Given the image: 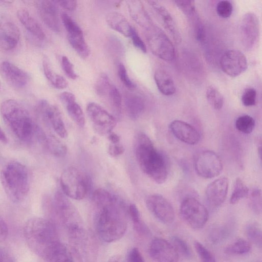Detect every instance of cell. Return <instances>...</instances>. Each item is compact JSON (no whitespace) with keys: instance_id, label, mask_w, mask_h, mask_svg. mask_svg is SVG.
<instances>
[{"instance_id":"obj_38","label":"cell","mask_w":262,"mask_h":262,"mask_svg":"<svg viewBox=\"0 0 262 262\" xmlns=\"http://www.w3.org/2000/svg\"><path fill=\"white\" fill-rule=\"evenodd\" d=\"M231 231V227L227 225H221L213 227L209 234V239L213 243H220L226 240L229 236Z\"/></svg>"},{"instance_id":"obj_29","label":"cell","mask_w":262,"mask_h":262,"mask_svg":"<svg viewBox=\"0 0 262 262\" xmlns=\"http://www.w3.org/2000/svg\"><path fill=\"white\" fill-rule=\"evenodd\" d=\"M105 19L112 29L126 37H129L133 27L122 14L117 12H110L106 15Z\"/></svg>"},{"instance_id":"obj_42","label":"cell","mask_w":262,"mask_h":262,"mask_svg":"<svg viewBox=\"0 0 262 262\" xmlns=\"http://www.w3.org/2000/svg\"><path fill=\"white\" fill-rule=\"evenodd\" d=\"M172 245L176 249L178 254L187 258H192V254L191 249L187 243L182 238L177 236L171 237Z\"/></svg>"},{"instance_id":"obj_33","label":"cell","mask_w":262,"mask_h":262,"mask_svg":"<svg viewBox=\"0 0 262 262\" xmlns=\"http://www.w3.org/2000/svg\"><path fill=\"white\" fill-rule=\"evenodd\" d=\"M44 147L52 155L57 157H62L67 153L66 145L53 135H48Z\"/></svg>"},{"instance_id":"obj_26","label":"cell","mask_w":262,"mask_h":262,"mask_svg":"<svg viewBox=\"0 0 262 262\" xmlns=\"http://www.w3.org/2000/svg\"><path fill=\"white\" fill-rule=\"evenodd\" d=\"M18 18L24 27L39 40H43L46 34L42 27L30 13L25 9H20L17 12Z\"/></svg>"},{"instance_id":"obj_30","label":"cell","mask_w":262,"mask_h":262,"mask_svg":"<svg viewBox=\"0 0 262 262\" xmlns=\"http://www.w3.org/2000/svg\"><path fill=\"white\" fill-rule=\"evenodd\" d=\"M154 79L159 91L166 96L176 92V85L171 76L165 70L158 69L154 74Z\"/></svg>"},{"instance_id":"obj_1","label":"cell","mask_w":262,"mask_h":262,"mask_svg":"<svg viewBox=\"0 0 262 262\" xmlns=\"http://www.w3.org/2000/svg\"><path fill=\"white\" fill-rule=\"evenodd\" d=\"M93 201L97 209L95 226L99 237L107 243L121 238L127 226L126 213L122 205L115 196L103 189L94 191Z\"/></svg>"},{"instance_id":"obj_34","label":"cell","mask_w":262,"mask_h":262,"mask_svg":"<svg viewBox=\"0 0 262 262\" xmlns=\"http://www.w3.org/2000/svg\"><path fill=\"white\" fill-rule=\"evenodd\" d=\"M128 213L134 224L135 229L137 232L145 235L149 234V230L146 225L141 220L139 211L135 205L131 204L128 206Z\"/></svg>"},{"instance_id":"obj_49","label":"cell","mask_w":262,"mask_h":262,"mask_svg":"<svg viewBox=\"0 0 262 262\" xmlns=\"http://www.w3.org/2000/svg\"><path fill=\"white\" fill-rule=\"evenodd\" d=\"M61 65L65 74L69 78L74 80L78 77V75L75 71L74 66L68 57L66 56H62Z\"/></svg>"},{"instance_id":"obj_41","label":"cell","mask_w":262,"mask_h":262,"mask_svg":"<svg viewBox=\"0 0 262 262\" xmlns=\"http://www.w3.org/2000/svg\"><path fill=\"white\" fill-rule=\"evenodd\" d=\"M255 122L254 119L250 116L244 115L239 116L235 121V127L239 132L248 134L254 130Z\"/></svg>"},{"instance_id":"obj_35","label":"cell","mask_w":262,"mask_h":262,"mask_svg":"<svg viewBox=\"0 0 262 262\" xmlns=\"http://www.w3.org/2000/svg\"><path fill=\"white\" fill-rule=\"evenodd\" d=\"M249 194V189L244 182L240 178L235 180L231 195L230 199V203L231 204L237 203L241 199L247 197Z\"/></svg>"},{"instance_id":"obj_52","label":"cell","mask_w":262,"mask_h":262,"mask_svg":"<svg viewBox=\"0 0 262 262\" xmlns=\"http://www.w3.org/2000/svg\"><path fill=\"white\" fill-rule=\"evenodd\" d=\"M108 47L112 53L115 55H121L124 52V47L119 39L111 36L108 41Z\"/></svg>"},{"instance_id":"obj_51","label":"cell","mask_w":262,"mask_h":262,"mask_svg":"<svg viewBox=\"0 0 262 262\" xmlns=\"http://www.w3.org/2000/svg\"><path fill=\"white\" fill-rule=\"evenodd\" d=\"M117 72L120 80L126 87L133 89L136 86L135 83L129 78L124 65L122 63L118 64Z\"/></svg>"},{"instance_id":"obj_4","label":"cell","mask_w":262,"mask_h":262,"mask_svg":"<svg viewBox=\"0 0 262 262\" xmlns=\"http://www.w3.org/2000/svg\"><path fill=\"white\" fill-rule=\"evenodd\" d=\"M0 112L6 125L20 141L26 143L37 141L41 128L19 102L13 99L6 100L1 104Z\"/></svg>"},{"instance_id":"obj_14","label":"cell","mask_w":262,"mask_h":262,"mask_svg":"<svg viewBox=\"0 0 262 262\" xmlns=\"http://www.w3.org/2000/svg\"><path fill=\"white\" fill-rule=\"evenodd\" d=\"M61 18L70 45L80 57L87 58L90 54V49L85 40L81 29L67 13H62Z\"/></svg>"},{"instance_id":"obj_2","label":"cell","mask_w":262,"mask_h":262,"mask_svg":"<svg viewBox=\"0 0 262 262\" xmlns=\"http://www.w3.org/2000/svg\"><path fill=\"white\" fill-rule=\"evenodd\" d=\"M23 233L30 250L46 261L61 243L57 227L49 219L35 217L29 219L24 226Z\"/></svg>"},{"instance_id":"obj_25","label":"cell","mask_w":262,"mask_h":262,"mask_svg":"<svg viewBox=\"0 0 262 262\" xmlns=\"http://www.w3.org/2000/svg\"><path fill=\"white\" fill-rule=\"evenodd\" d=\"M127 5L130 17L140 26L146 30L154 24L141 2L128 1Z\"/></svg>"},{"instance_id":"obj_36","label":"cell","mask_w":262,"mask_h":262,"mask_svg":"<svg viewBox=\"0 0 262 262\" xmlns=\"http://www.w3.org/2000/svg\"><path fill=\"white\" fill-rule=\"evenodd\" d=\"M245 232L249 241L261 249L262 246L261 231L258 224L255 222L248 224L246 227Z\"/></svg>"},{"instance_id":"obj_43","label":"cell","mask_w":262,"mask_h":262,"mask_svg":"<svg viewBox=\"0 0 262 262\" xmlns=\"http://www.w3.org/2000/svg\"><path fill=\"white\" fill-rule=\"evenodd\" d=\"M190 18L193 20L194 36L196 40L203 42L205 38V33L203 24L197 13H195Z\"/></svg>"},{"instance_id":"obj_50","label":"cell","mask_w":262,"mask_h":262,"mask_svg":"<svg viewBox=\"0 0 262 262\" xmlns=\"http://www.w3.org/2000/svg\"><path fill=\"white\" fill-rule=\"evenodd\" d=\"M256 91L254 88L246 89L243 93L242 102L246 106H253L256 102Z\"/></svg>"},{"instance_id":"obj_20","label":"cell","mask_w":262,"mask_h":262,"mask_svg":"<svg viewBox=\"0 0 262 262\" xmlns=\"http://www.w3.org/2000/svg\"><path fill=\"white\" fill-rule=\"evenodd\" d=\"M147 2L153 9L162 25L172 37L173 40L177 43H180L182 38L180 31L169 11L157 1H148Z\"/></svg>"},{"instance_id":"obj_19","label":"cell","mask_w":262,"mask_h":262,"mask_svg":"<svg viewBox=\"0 0 262 262\" xmlns=\"http://www.w3.org/2000/svg\"><path fill=\"white\" fill-rule=\"evenodd\" d=\"M0 73L4 79L16 89L24 88L30 81V76L27 72L8 61L1 63Z\"/></svg>"},{"instance_id":"obj_12","label":"cell","mask_w":262,"mask_h":262,"mask_svg":"<svg viewBox=\"0 0 262 262\" xmlns=\"http://www.w3.org/2000/svg\"><path fill=\"white\" fill-rule=\"evenodd\" d=\"M88 116L94 130L100 135H108L115 127V117L98 104L91 102L86 107Z\"/></svg>"},{"instance_id":"obj_40","label":"cell","mask_w":262,"mask_h":262,"mask_svg":"<svg viewBox=\"0 0 262 262\" xmlns=\"http://www.w3.org/2000/svg\"><path fill=\"white\" fill-rule=\"evenodd\" d=\"M251 249L250 244L244 239L239 238L225 249L227 254L243 255L248 253Z\"/></svg>"},{"instance_id":"obj_32","label":"cell","mask_w":262,"mask_h":262,"mask_svg":"<svg viewBox=\"0 0 262 262\" xmlns=\"http://www.w3.org/2000/svg\"><path fill=\"white\" fill-rule=\"evenodd\" d=\"M42 68L45 77L54 88L57 89H64L67 87L68 83L66 79L53 71L47 57L43 58Z\"/></svg>"},{"instance_id":"obj_31","label":"cell","mask_w":262,"mask_h":262,"mask_svg":"<svg viewBox=\"0 0 262 262\" xmlns=\"http://www.w3.org/2000/svg\"><path fill=\"white\" fill-rule=\"evenodd\" d=\"M102 97H106L116 118L120 119L122 115V98L117 88L111 83Z\"/></svg>"},{"instance_id":"obj_18","label":"cell","mask_w":262,"mask_h":262,"mask_svg":"<svg viewBox=\"0 0 262 262\" xmlns=\"http://www.w3.org/2000/svg\"><path fill=\"white\" fill-rule=\"evenodd\" d=\"M19 28L11 20L0 17V49L12 51L16 48L20 40Z\"/></svg>"},{"instance_id":"obj_28","label":"cell","mask_w":262,"mask_h":262,"mask_svg":"<svg viewBox=\"0 0 262 262\" xmlns=\"http://www.w3.org/2000/svg\"><path fill=\"white\" fill-rule=\"evenodd\" d=\"M47 262H82L77 250L62 243Z\"/></svg>"},{"instance_id":"obj_48","label":"cell","mask_w":262,"mask_h":262,"mask_svg":"<svg viewBox=\"0 0 262 262\" xmlns=\"http://www.w3.org/2000/svg\"><path fill=\"white\" fill-rule=\"evenodd\" d=\"M111 83L109 77L106 74H101L98 79L95 85L97 94L102 97Z\"/></svg>"},{"instance_id":"obj_16","label":"cell","mask_w":262,"mask_h":262,"mask_svg":"<svg viewBox=\"0 0 262 262\" xmlns=\"http://www.w3.org/2000/svg\"><path fill=\"white\" fill-rule=\"evenodd\" d=\"M220 66L226 74L231 77H236L247 70L248 61L245 55L240 51L230 50L222 56Z\"/></svg>"},{"instance_id":"obj_6","label":"cell","mask_w":262,"mask_h":262,"mask_svg":"<svg viewBox=\"0 0 262 262\" xmlns=\"http://www.w3.org/2000/svg\"><path fill=\"white\" fill-rule=\"evenodd\" d=\"M0 180L3 189L12 202L19 203L27 196L30 179L27 167L17 161L8 163L2 168Z\"/></svg>"},{"instance_id":"obj_13","label":"cell","mask_w":262,"mask_h":262,"mask_svg":"<svg viewBox=\"0 0 262 262\" xmlns=\"http://www.w3.org/2000/svg\"><path fill=\"white\" fill-rule=\"evenodd\" d=\"M257 16L253 12H248L243 16L239 27L242 44L245 50L254 49L259 41L260 29Z\"/></svg>"},{"instance_id":"obj_47","label":"cell","mask_w":262,"mask_h":262,"mask_svg":"<svg viewBox=\"0 0 262 262\" xmlns=\"http://www.w3.org/2000/svg\"><path fill=\"white\" fill-rule=\"evenodd\" d=\"M173 2L188 17L196 12L194 3L192 1H173Z\"/></svg>"},{"instance_id":"obj_23","label":"cell","mask_w":262,"mask_h":262,"mask_svg":"<svg viewBox=\"0 0 262 262\" xmlns=\"http://www.w3.org/2000/svg\"><path fill=\"white\" fill-rule=\"evenodd\" d=\"M174 136L182 142L190 145L197 144L200 139L198 130L190 124L179 120H176L169 125Z\"/></svg>"},{"instance_id":"obj_22","label":"cell","mask_w":262,"mask_h":262,"mask_svg":"<svg viewBox=\"0 0 262 262\" xmlns=\"http://www.w3.org/2000/svg\"><path fill=\"white\" fill-rule=\"evenodd\" d=\"M39 15L45 24L55 32L60 31L57 7L55 1L43 0L36 2Z\"/></svg>"},{"instance_id":"obj_56","label":"cell","mask_w":262,"mask_h":262,"mask_svg":"<svg viewBox=\"0 0 262 262\" xmlns=\"http://www.w3.org/2000/svg\"><path fill=\"white\" fill-rule=\"evenodd\" d=\"M8 235V228L5 221L0 216V243L4 241Z\"/></svg>"},{"instance_id":"obj_8","label":"cell","mask_w":262,"mask_h":262,"mask_svg":"<svg viewBox=\"0 0 262 262\" xmlns=\"http://www.w3.org/2000/svg\"><path fill=\"white\" fill-rule=\"evenodd\" d=\"M145 30L147 42L151 52L163 60H173L175 57L174 47L164 32L154 24Z\"/></svg>"},{"instance_id":"obj_15","label":"cell","mask_w":262,"mask_h":262,"mask_svg":"<svg viewBox=\"0 0 262 262\" xmlns=\"http://www.w3.org/2000/svg\"><path fill=\"white\" fill-rule=\"evenodd\" d=\"M145 205L150 212L160 222L165 224L173 222L175 213L173 206L162 195H148L145 199Z\"/></svg>"},{"instance_id":"obj_59","label":"cell","mask_w":262,"mask_h":262,"mask_svg":"<svg viewBox=\"0 0 262 262\" xmlns=\"http://www.w3.org/2000/svg\"><path fill=\"white\" fill-rule=\"evenodd\" d=\"M0 262H12L10 260L8 259H0Z\"/></svg>"},{"instance_id":"obj_53","label":"cell","mask_w":262,"mask_h":262,"mask_svg":"<svg viewBox=\"0 0 262 262\" xmlns=\"http://www.w3.org/2000/svg\"><path fill=\"white\" fill-rule=\"evenodd\" d=\"M132 41L134 46L138 50L145 53L146 52V47L142 38L135 28L133 27L129 37Z\"/></svg>"},{"instance_id":"obj_45","label":"cell","mask_w":262,"mask_h":262,"mask_svg":"<svg viewBox=\"0 0 262 262\" xmlns=\"http://www.w3.org/2000/svg\"><path fill=\"white\" fill-rule=\"evenodd\" d=\"M250 194V206L253 211L259 214L261 211V190L258 188L252 190Z\"/></svg>"},{"instance_id":"obj_27","label":"cell","mask_w":262,"mask_h":262,"mask_svg":"<svg viewBox=\"0 0 262 262\" xmlns=\"http://www.w3.org/2000/svg\"><path fill=\"white\" fill-rule=\"evenodd\" d=\"M124 102L126 112L132 120L137 119L144 110V100L138 94L133 93L125 94Z\"/></svg>"},{"instance_id":"obj_55","label":"cell","mask_w":262,"mask_h":262,"mask_svg":"<svg viewBox=\"0 0 262 262\" xmlns=\"http://www.w3.org/2000/svg\"><path fill=\"white\" fill-rule=\"evenodd\" d=\"M123 146L118 144H111L108 147V154L113 157H117L123 153Z\"/></svg>"},{"instance_id":"obj_7","label":"cell","mask_w":262,"mask_h":262,"mask_svg":"<svg viewBox=\"0 0 262 262\" xmlns=\"http://www.w3.org/2000/svg\"><path fill=\"white\" fill-rule=\"evenodd\" d=\"M62 193L68 198L80 200L87 194L89 181L85 174L77 168L70 166L64 169L60 178Z\"/></svg>"},{"instance_id":"obj_11","label":"cell","mask_w":262,"mask_h":262,"mask_svg":"<svg viewBox=\"0 0 262 262\" xmlns=\"http://www.w3.org/2000/svg\"><path fill=\"white\" fill-rule=\"evenodd\" d=\"M36 112L46 127L52 129L60 138L67 136V131L58 108L45 99L38 102Z\"/></svg>"},{"instance_id":"obj_24","label":"cell","mask_w":262,"mask_h":262,"mask_svg":"<svg viewBox=\"0 0 262 262\" xmlns=\"http://www.w3.org/2000/svg\"><path fill=\"white\" fill-rule=\"evenodd\" d=\"M59 99L73 121L79 127H83L85 123L84 114L76 102L75 95L69 92H63L60 94Z\"/></svg>"},{"instance_id":"obj_54","label":"cell","mask_w":262,"mask_h":262,"mask_svg":"<svg viewBox=\"0 0 262 262\" xmlns=\"http://www.w3.org/2000/svg\"><path fill=\"white\" fill-rule=\"evenodd\" d=\"M56 4L69 11H73L77 6V1L73 0H63L55 1Z\"/></svg>"},{"instance_id":"obj_3","label":"cell","mask_w":262,"mask_h":262,"mask_svg":"<svg viewBox=\"0 0 262 262\" xmlns=\"http://www.w3.org/2000/svg\"><path fill=\"white\" fill-rule=\"evenodd\" d=\"M49 203L48 209L51 215L49 219L57 227L61 226L74 243L83 242L86 237L82 220L68 197L62 192L58 191Z\"/></svg>"},{"instance_id":"obj_37","label":"cell","mask_w":262,"mask_h":262,"mask_svg":"<svg viewBox=\"0 0 262 262\" xmlns=\"http://www.w3.org/2000/svg\"><path fill=\"white\" fill-rule=\"evenodd\" d=\"M108 262H144L142 254L137 248L130 249L125 255H115Z\"/></svg>"},{"instance_id":"obj_17","label":"cell","mask_w":262,"mask_h":262,"mask_svg":"<svg viewBox=\"0 0 262 262\" xmlns=\"http://www.w3.org/2000/svg\"><path fill=\"white\" fill-rule=\"evenodd\" d=\"M149 253L152 262H178L179 254L171 244L157 238L152 241Z\"/></svg>"},{"instance_id":"obj_21","label":"cell","mask_w":262,"mask_h":262,"mask_svg":"<svg viewBox=\"0 0 262 262\" xmlns=\"http://www.w3.org/2000/svg\"><path fill=\"white\" fill-rule=\"evenodd\" d=\"M228 180L225 177L218 178L210 183L205 190L206 199L213 207H219L225 201L228 192Z\"/></svg>"},{"instance_id":"obj_5","label":"cell","mask_w":262,"mask_h":262,"mask_svg":"<svg viewBox=\"0 0 262 262\" xmlns=\"http://www.w3.org/2000/svg\"><path fill=\"white\" fill-rule=\"evenodd\" d=\"M135 152L142 171L156 183H164L168 175L165 159L146 135H138L135 143Z\"/></svg>"},{"instance_id":"obj_39","label":"cell","mask_w":262,"mask_h":262,"mask_svg":"<svg viewBox=\"0 0 262 262\" xmlns=\"http://www.w3.org/2000/svg\"><path fill=\"white\" fill-rule=\"evenodd\" d=\"M206 96L208 103L215 110H219L222 108L224 97L215 87L208 86L206 90Z\"/></svg>"},{"instance_id":"obj_58","label":"cell","mask_w":262,"mask_h":262,"mask_svg":"<svg viewBox=\"0 0 262 262\" xmlns=\"http://www.w3.org/2000/svg\"><path fill=\"white\" fill-rule=\"evenodd\" d=\"M0 141L6 143L7 142V138L0 126Z\"/></svg>"},{"instance_id":"obj_46","label":"cell","mask_w":262,"mask_h":262,"mask_svg":"<svg viewBox=\"0 0 262 262\" xmlns=\"http://www.w3.org/2000/svg\"><path fill=\"white\" fill-rule=\"evenodd\" d=\"M216 11L220 17L223 18H228L233 11L232 5L228 1H220L216 5Z\"/></svg>"},{"instance_id":"obj_9","label":"cell","mask_w":262,"mask_h":262,"mask_svg":"<svg viewBox=\"0 0 262 262\" xmlns=\"http://www.w3.org/2000/svg\"><path fill=\"white\" fill-rule=\"evenodd\" d=\"M180 214L184 222L193 229L203 228L208 219L206 208L198 200L191 197L186 198L182 201Z\"/></svg>"},{"instance_id":"obj_44","label":"cell","mask_w":262,"mask_h":262,"mask_svg":"<svg viewBox=\"0 0 262 262\" xmlns=\"http://www.w3.org/2000/svg\"><path fill=\"white\" fill-rule=\"evenodd\" d=\"M194 247L201 260V262H216L212 254L201 243L194 242Z\"/></svg>"},{"instance_id":"obj_57","label":"cell","mask_w":262,"mask_h":262,"mask_svg":"<svg viewBox=\"0 0 262 262\" xmlns=\"http://www.w3.org/2000/svg\"><path fill=\"white\" fill-rule=\"evenodd\" d=\"M108 138L111 144H118L120 140L119 136L111 132L108 135Z\"/></svg>"},{"instance_id":"obj_10","label":"cell","mask_w":262,"mask_h":262,"mask_svg":"<svg viewBox=\"0 0 262 262\" xmlns=\"http://www.w3.org/2000/svg\"><path fill=\"white\" fill-rule=\"evenodd\" d=\"M193 164L196 173L205 179L218 176L223 169V163L220 157L214 151L209 150L198 152L194 158Z\"/></svg>"}]
</instances>
